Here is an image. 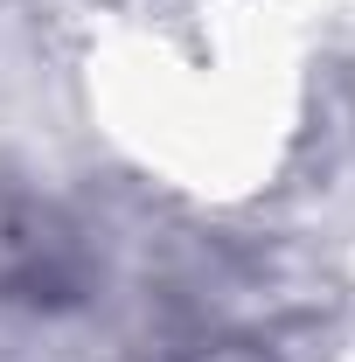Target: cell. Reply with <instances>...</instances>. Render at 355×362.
<instances>
[{
    "label": "cell",
    "mask_w": 355,
    "mask_h": 362,
    "mask_svg": "<svg viewBox=\"0 0 355 362\" xmlns=\"http://www.w3.org/2000/svg\"><path fill=\"white\" fill-rule=\"evenodd\" d=\"M98 293V251L70 209L42 195H0V300L28 314H70Z\"/></svg>",
    "instance_id": "1"
},
{
    "label": "cell",
    "mask_w": 355,
    "mask_h": 362,
    "mask_svg": "<svg viewBox=\"0 0 355 362\" xmlns=\"http://www.w3.org/2000/svg\"><path fill=\"white\" fill-rule=\"evenodd\" d=\"M146 362H272V356L244 334H195V341H175L168 356H146Z\"/></svg>",
    "instance_id": "2"
}]
</instances>
